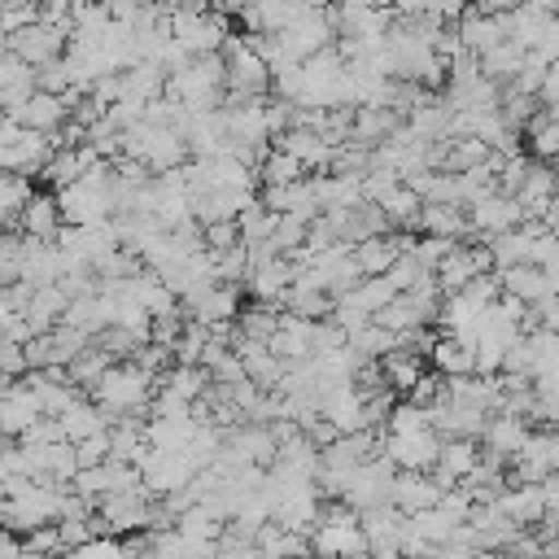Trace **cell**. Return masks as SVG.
<instances>
[{
    "mask_svg": "<svg viewBox=\"0 0 559 559\" xmlns=\"http://www.w3.org/2000/svg\"><path fill=\"white\" fill-rule=\"evenodd\" d=\"M153 380L157 376H148V371H140L135 362H109L96 380H92V389L83 393V397H92L105 415H131V411H144L148 415V393H153Z\"/></svg>",
    "mask_w": 559,
    "mask_h": 559,
    "instance_id": "6da1fadb",
    "label": "cell"
},
{
    "mask_svg": "<svg viewBox=\"0 0 559 559\" xmlns=\"http://www.w3.org/2000/svg\"><path fill=\"white\" fill-rule=\"evenodd\" d=\"M166 35L188 52V57H201V52H218L223 39L231 35L227 17L205 9V13H179V9H166Z\"/></svg>",
    "mask_w": 559,
    "mask_h": 559,
    "instance_id": "7a4b0ae2",
    "label": "cell"
},
{
    "mask_svg": "<svg viewBox=\"0 0 559 559\" xmlns=\"http://www.w3.org/2000/svg\"><path fill=\"white\" fill-rule=\"evenodd\" d=\"M393 463L384 459V454H371V459H362L349 476H345V489H341V502L349 507V511H367V507H376V502H389V485H393Z\"/></svg>",
    "mask_w": 559,
    "mask_h": 559,
    "instance_id": "3957f363",
    "label": "cell"
},
{
    "mask_svg": "<svg viewBox=\"0 0 559 559\" xmlns=\"http://www.w3.org/2000/svg\"><path fill=\"white\" fill-rule=\"evenodd\" d=\"M437 450H441V437L432 428H419V432H384L380 437V454L397 472H428L437 463Z\"/></svg>",
    "mask_w": 559,
    "mask_h": 559,
    "instance_id": "277c9868",
    "label": "cell"
},
{
    "mask_svg": "<svg viewBox=\"0 0 559 559\" xmlns=\"http://www.w3.org/2000/svg\"><path fill=\"white\" fill-rule=\"evenodd\" d=\"M66 39H70V31L48 26V22H31V26L13 31L4 44H9V52H17L26 66H44V61H52V57L66 52Z\"/></svg>",
    "mask_w": 559,
    "mask_h": 559,
    "instance_id": "5b68a950",
    "label": "cell"
},
{
    "mask_svg": "<svg viewBox=\"0 0 559 559\" xmlns=\"http://www.w3.org/2000/svg\"><path fill=\"white\" fill-rule=\"evenodd\" d=\"M480 459V441L476 437H441V450H437V463L428 467V476L441 485V489H454Z\"/></svg>",
    "mask_w": 559,
    "mask_h": 559,
    "instance_id": "8992f818",
    "label": "cell"
},
{
    "mask_svg": "<svg viewBox=\"0 0 559 559\" xmlns=\"http://www.w3.org/2000/svg\"><path fill=\"white\" fill-rule=\"evenodd\" d=\"M454 31H459V44H463L472 57H485L489 48H498V44L507 39L502 13H480L476 4H467V9L454 17Z\"/></svg>",
    "mask_w": 559,
    "mask_h": 559,
    "instance_id": "52a82bcc",
    "label": "cell"
},
{
    "mask_svg": "<svg viewBox=\"0 0 559 559\" xmlns=\"http://www.w3.org/2000/svg\"><path fill=\"white\" fill-rule=\"evenodd\" d=\"M271 148H280V153H288V157H297L306 175H310V170L319 175V170H328V162H332V144H328L323 135H314V131H306V127H288V131H280V135H271Z\"/></svg>",
    "mask_w": 559,
    "mask_h": 559,
    "instance_id": "ba28073f",
    "label": "cell"
},
{
    "mask_svg": "<svg viewBox=\"0 0 559 559\" xmlns=\"http://www.w3.org/2000/svg\"><path fill=\"white\" fill-rule=\"evenodd\" d=\"M493 275H498V288L511 293V297H520L524 306H533L542 297H555V275L542 271V266H533V262H515V266H502Z\"/></svg>",
    "mask_w": 559,
    "mask_h": 559,
    "instance_id": "9c48e42d",
    "label": "cell"
},
{
    "mask_svg": "<svg viewBox=\"0 0 559 559\" xmlns=\"http://www.w3.org/2000/svg\"><path fill=\"white\" fill-rule=\"evenodd\" d=\"M100 157H96V148L92 144H74V148H52L48 153V162L39 166V179L48 183V192H57V188H66V183H74L87 166H96Z\"/></svg>",
    "mask_w": 559,
    "mask_h": 559,
    "instance_id": "30bf717a",
    "label": "cell"
},
{
    "mask_svg": "<svg viewBox=\"0 0 559 559\" xmlns=\"http://www.w3.org/2000/svg\"><path fill=\"white\" fill-rule=\"evenodd\" d=\"M441 498V485L428 476V472H393V485H389V502L411 515V511H424V507H437Z\"/></svg>",
    "mask_w": 559,
    "mask_h": 559,
    "instance_id": "8fae6325",
    "label": "cell"
},
{
    "mask_svg": "<svg viewBox=\"0 0 559 559\" xmlns=\"http://www.w3.org/2000/svg\"><path fill=\"white\" fill-rule=\"evenodd\" d=\"M411 231L415 236H445V240H467L472 236L467 231V214L454 201H445V205H419Z\"/></svg>",
    "mask_w": 559,
    "mask_h": 559,
    "instance_id": "7c38bea8",
    "label": "cell"
},
{
    "mask_svg": "<svg viewBox=\"0 0 559 559\" xmlns=\"http://www.w3.org/2000/svg\"><path fill=\"white\" fill-rule=\"evenodd\" d=\"M524 437H528V419H520V415H489L485 419V428H480V450H489V454H498V459H511L520 445H524Z\"/></svg>",
    "mask_w": 559,
    "mask_h": 559,
    "instance_id": "4fadbf2b",
    "label": "cell"
},
{
    "mask_svg": "<svg viewBox=\"0 0 559 559\" xmlns=\"http://www.w3.org/2000/svg\"><path fill=\"white\" fill-rule=\"evenodd\" d=\"M406 515L393 507V502H376L367 511H358V528H362V542L367 550H384V546H397V533H402Z\"/></svg>",
    "mask_w": 559,
    "mask_h": 559,
    "instance_id": "5bb4252c",
    "label": "cell"
},
{
    "mask_svg": "<svg viewBox=\"0 0 559 559\" xmlns=\"http://www.w3.org/2000/svg\"><path fill=\"white\" fill-rule=\"evenodd\" d=\"M39 419V402H35V393L26 389V384H9L4 389V397H0V437H17L22 428H31Z\"/></svg>",
    "mask_w": 559,
    "mask_h": 559,
    "instance_id": "9a60e30c",
    "label": "cell"
},
{
    "mask_svg": "<svg viewBox=\"0 0 559 559\" xmlns=\"http://www.w3.org/2000/svg\"><path fill=\"white\" fill-rule=\"evenodd\" d=\"M4 118H13L17 127H26V131H52L61 118H66V105H61V96H52V92H31L13 114H4Z\"/></svg>",
    "mask_w": 559,
    "mask_h": 559,
    "instance_id": "2e32d148",
    "label": "cell"
},
{
    "mask_svg": "<svg viewBox=\"0 0 559 559\" xmlns=\"http://www.w3.org/2000/svg\"><path fill=\"white\" fill-rule=\"evenodd\" d=\"M550 201H555V175H550V162H533V170H528L524 183L515 188V205H520L524 218H542Z\"/></svg>",
    "mask_w": 559,
    "mask_h": 559,
    "instance_id": "e0dca14e",
    "label": "cell"
},
{
    "mask_svg": "<svg viewBox=\"0 0 559 559\" xmlns=\"http://www.w3.org/2000/svg\"><path fill=\"white\" fill-rule=\"evenodd\" d=\"M57 227H61L57 197H52V192H31V201H26L22 214H17V231L31 236V240H52Z\"/></svg>",
    "mask_w": 559,
    "mask_h": 559,
    "instance_id": "ac0fdd59",
    "label": "cell"
},
{
    "mask_svg": "<svg viewBox=\"0 0 559 559\" xmlns=\"http://www.w3.org/2000/svg\"><path fill=\"white\" fill-rule=\"evenodd\" d=\"M376 367H380V380L393 389V393H406L424 371H428V358H419L415 349H389V354H380L376 358Z\"/></svg>",
    "mask_w": 559,
    "mask_h": 559,
    "instance_id": "d6986e66",
    "label": "cell"
},
{
    "mask_svg": "<svg viewBox=\"0 0 559 559\" xmlns=\"http://www.w3.org/2000/svg\"><path fill=\"white\" fill-rule=\"evenodd\" d=\"M52 419L61 424V437H66V441H83V437H92V432H105L114 415H105L92 397H79V402H70V406H66L61 415H52Z\"/></svg>",
    "mask_w": 559,
    "mask_h": 559,
    "instance_id": "ffe728a7",
    "label": "cell"
},
{
    "mask_svg": "<svg viewBox=\"0 0 559 559\" xmlns=\"http://www.w3.org/2000/svg\"><path fill=\"white\" fill-rule=\"evenodd\" d=\"M493 507H498L511 524H520V528H528V524H537V520L546 515L537 485H507V489L493 498Z\"/></svg>",
    "mask_w": 559,
    "mask_h": 559,
    "instance_id": "44dd1931",
    "label": "cell"
},
{
    "mask_svg": "<svg viewBox=\"0 0 559 559\" xmlns=\"http://www.w3.org/2000/svg\"><path fill=\"white\" fill-rule=\"evenodd\" d=\"M66 306H70V297L57 288V284H39L35 293H31V301H26V323H31V332H48V328H57L61 323V314H66Z\"/></svg>",
    "mask_w": 559,
    "mask_h": 559,
    "instance_id": "7402d4cb",
    "label": "cell"
},
{
    "mask_svg": "<svg viewBox=\"0 0 559 559\" xmlns=\"http://www.w3.org/2000/svg\"><path fill=\"white\" fill-rule=\"evenodd\" d=\"M35 179L17 170H0V231H17V214L31 201Z\"/></svg>",
    "mask_w": 559,
    "mask_h": 559,
    "instance_id": "603a6c76",
    "label": "cell"
},
{
    "mask_svg": "<svg viewBox=\"0 0 559 559\" xmlns=\"http://www.w3.org/2000/svg\"><path fill=\"white\" fill-rule=\"evenodd\" d=\"M428 367L445 380L450 376H472V345H463L454 336H437L432 349H428Z\"/></svg>",
    "mask_w": 559,
    "mask_h": 559,
    "instance_id": "cb8c5ba5",
    "label": "cell"
},
{
    "mask_svg": "<svg viewBox=\"0 0 559 559\" xmlns=\"http://www.w3.org/2000/svg\"><path fill=\"white\" fill-rule=\"evenodd\" d=\"M332 306H336L332 293H323V288H301V284H288L284 297H280V310L301 314V319H328Z\"/></svg>",
    "mask_w": 559,
    "mask_h": 559,
    "instance_id": "d4e9b609",
    "label": "cell"
},
{
    "mask_svg": "<svg viewBox=\"0 0 559 559\" xmlns=\"http://www.w3.org/2000/svg\"><path fill=\"white\" fill-rule=\"evenodd\" d=\"M236 336H249V341H266L271 332H275V323H280V306H271V301H249V306H240L236 310Z\"/></svg>",
    "mask_w": 559,
    "mask_h": 559,
    "instance_id": "484cf974",
    "label": "cell"
},
{
    "mask_svg": "<svg viewBox=\"0 0 559 559\" xmlns=\"http://www.w3.org/2000/svg\"><path fill=\"white\" fill-rule=\"evenodd\" d=\"M376 205H380V214L389 218L393 231H411V223H415V214H419V197H415L406 183H393Z\"/></svg>",
    "mask_w": 559,
    "mask_h": 559,
    "instance_id": "4316f807",
    "label": "cell"
},
{
    "mask_svg": "<svg viewBox=\"0 0 559 559\" xmlns=\"http://www.w3.org/2000/svg\"><path fill=\"white\" fill-rule=\"evenodd\" d=\"M345 345H349L358 358H380V354L397 349V332H389V328H380L376 319H367L362 328L345 332Z\"/></svg>",
    "mask_w": 559,
    "mask_h": 559,
    "instance_id": "83f0119b",
    "label": "cell"
},
{
    "mask_svg": "<svg viewBox=\"0 0 559 559\" xmlns=\"http://www.w3.org/2000/svg\"><path fill=\"white\" fill-rule=\"evenodd\" d=\"M406 528H411L415 537H424L428 546H441V542L450 537L454 520H450L441 507H424V511H411V515H406Z\"/></svg>",
    "mask_w": 559,
    "mask_h": 559,
    "instance_id": "f1b7e54d",
    "label": "cell"
},
{
    "mask_svg": "<svg viewBox=\"0 0 559 559\" xmlns=\"http://www.w3.org/2000/svg\"><path fill=\"white\" fill-rule=\"evenodd\" d=\"M245 275H249V249L240 240L214 253V284H245Z\"/></svg>",
    "mask_w": 559,
    "mask_h": 559,
    "instance_id": "f546056e",
    "label": "cell"
},
{
    "mask_svg": "<svg viewBox=\"0 0 559 559\" xmlns=\"http://www.w3.org/2000/svg\"><path fill=\"white\" fill-rule=\"evenodd\" d=\"M450 245H454V240H445V236H411L406 253H411V262H415V266L432 271V266H437V262L450 253Z\"/></svg>",
    "mask_w": 559,
    "mask_h": 559,
    "instance_id": "4dcf8cb0",
    "label": "cell"
},
{
    "mask_svg": "<svg viewBox=\"0 0 559 559\" xmlns=\"http://www.w3.org/2000/svg\"><path fill=\"white\" fill-rule=\"evenodd\" d=\"M35 87H39V92H52V96H61L66 87H74V83H70L66 61H61V57H52V61L35 66Z\"/></svg>",
    "mask_w": 559,
    "mask_h": 559,
    "instance_id": "1f68e13d",
    "label": "cell"
},
{
    "mask_svg": "<svg viewBox=\"0 0 559 559\" xmlns=\"http://www.w3.org/2000/svg\"><path fill=\"white\" fill-rule=\"evenodd\" d=\"M236 240H240L236 218H218V223H205V227H201V249H210V253H223V249H231Z\"/></svg>",
    "mask_w": 559,
    "mask_h": 559,
    "instance_id": "d6a6232c",
    "label": "cell"
},
{
    "mask_svg": "<svg viewBox=\"0 0 559 559\" xmlns=\"http://www.w3.org/2000/svg\"><path fill=\"white\" fill-rule=\"evenodd\" d=\"M70 445H74V463H79V467H96V463L109 459V428H105V432H92V437H83V441H70Z\"/></svg>",
    "mask_w": 559,
    "mask_h": 559,
    "instance_id": "836d02e7",
    "label": "cell"
},
{
    "mask_svg": "<svg viewBox=\"0 0 559 559\" xmlns=\"http://www.w3.org/2000/svg\"><path fill=\"white\" fill-rule=\"evenodd\" d=\"M22 550H31V555H61V537H57V524L48 520V524H35V528H26V533H22Z\"/></svg>",
    "mask_w": 559,
    "mask_h": 559,
    "instance_id": "e575fe53",
    "label": "cell"
},
{
    "mask_svg": "<svg viewBox=\"0 0 559 559\" xmlns=\"http://www.w3.org/2000/svg\"><path fill=\"white\" fill-rule=\"evenodd\" d=\"M555 249H559V245H555V231H542V236H533V245H528V262L555 275Z\"/></svg>",
    "mask_w": 559,
    "mask_h": 559,
    "instance_id": "d590c367",
    "label": "cell"
},
{
    "mask_svg": "<svg viewBox=\"0 0 559 559\" xmlns=\"http://www.w3.org/2000/svg\"><path fill=\"white\" fill-rule=\"evenodd\" d=\"M66 555H70V559H114V555H118V537H92V542L66 550Z\"/></svg>",
    "mask_w": 559,
    "mask_h": 559,
    "instance_id": "8d00e7d4",
    "label": "cell"
},
{
    "mask_svg": "<svg viewBox=\"0 0 559 559\" xmlns=\"http://www.w3.org/2000/svg\"><path fill=\"white\" fill-rule=\"evenodd\" d=\"M0 371H4V376H13V380L26 371L22 345H17V341H9V336H0Z\"/></svg>",
    "mask_w": 559,
    "mask_h": 559,
    "instance_id": "74e56055",
    "label": "cell"
},
{
    "mask_svg": "<svg viewBox=\"0 0 559 559\" xmlns=\"http://www.w3.org/2000/svg\"><path fill=\"white\" fill-rule=\"evenodd\" d=\"M218 546V542H214ZM218 559H262V550L253 542H236V546H218Z\"/></svg>",
    "mask_w": 559,
    "mask_h": 559,
    "instance_id": "f35d334b",
    "label": "cell"
},
{
    "mask_svg": "<svg viewBox=\"0 0 559 559\" xmlns=\"http://www.w3.org/2000/svg\"><path fill=\"white\" fill-rule=\"evenodd\" d=\"M472 4H476L480 13H511L520 0H472Z\"/></svg>",
    "mask_w": 559,
    "mask_h": 559,
    "instance_id": "ab89813d",
    "label": "cell"
},
{
    "mask_svg": "<svg viewBox=\"0 0 559 559\" xmlns=\"http://www.w3.org/2000/svg\"><path fill=\"white\" fill-rule=\"evenodd\" d=\"M345 559H376L371 550H354V555H345Z\"/></svg>",
    "mask_w": 559,
    "mask_h": 559,
    "instance_id": "60d3db41",
    "label": "cell"
},
{
    "mask_svg": "<svg viewBox=\"0 0 559 559\" xmlns=\"http://www.w3.org/2000/svg\"><path fill=\"white\" fill-rule=\"evenodd\" d=\"M17 559H52V555H31V550H22Z\"/></svg>",
    "mask_w": 559,
    "mask_h": 559,
    "instance_id": "b9f144b4",
    "label": "cell"
},
{
    "mask_svg": "<svg viewBox=\"0 0 559 559\" xmlns=\"http://www.w3.org/2000/svg\"><path fill=\"white\" fill-rule=\"evenodd\" d=\"M306 4H319V9H323V4H332V0H306Z\"/></svg>",
    "mask_w": 559,
    "mask_h": 559,
    "instance_id": "7bdbcfd3",
    "label": "cell"
},
{
    "mask_svg": "<svg viewBox=\"0 0 559 559\" xmlns=\"http://www.w3.org/2000/svg\"><path fill=\"white\" fill-rule=\"evenodd\" d=\"M4 441H9V437H0V450H4Z\"/></svg>",
    "mask_w": 559,
    "mask_h": 559,
    "instance_id": "ee69618b",
    "label": "cell"
}]
</instances>
